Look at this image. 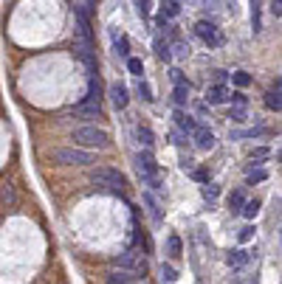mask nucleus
<instances>
[{
  "instance_id": "obj_1",
  "label": "nucleus",
  "mask_w": 282,
  "mask_h": 284,
  "mask_svg": "<svg viewBox=\"0 0 282 284\" xmlns=\"http://www.w3.org/2000/svg\"><path fill=\"white\" fill-rule=\"evenodd\" d=\"M135 163H138V175H141V180H144L153 192L164 194V183H161V177H158V163H155L153 149H141L138 158H135Z\"/></svg>"
},
{
  "instance_id": "obj_2",
  "label": "nucleus",
  "mask_w": 282,
  "mask_h": 284,
  "mask_svg": "<svg viewBox=\"0 0 282 284\" xmlns=\"http://www.w3.org/2000/svg\"><path fill=\"white\" fill-rule=\"evenodd\" d=\"M90 183L104 194H119L124 189V175L116 169H107V166H102V169H93L90 172Z\"/></svg>"
},
{
  "instance_id": "obj_3",
  "label": "nucleus",
  "mask_w": 282,
  "mask_h": 284,
  "mask_svg": "<svg viewBox=\"0 0 282 284\" xmlns=\"http://www.w3.org/2000/svg\"><path fill=\"white\" fill-rule=\"evenodd\" d=\"M74 144H79L82 149H104L110 144V138L99 127H79L74 130Z\"/></svg>"
},
{
  "instance_id": "obj_4",
  "label": "nucleus",
  "mask_w": 282,
  "mask_h": 284,
  "mask_svg": "<svg viewBox=\"0 0 282 284\" xmlns=\"http://www.w3.org/2000/svg\"><path fill=\"white\" fill-rule=\"evenodd\" d=\"M54 160L59 166H90L96 160V155L82 147H62L54 152Z\"/></svg>"
},
{
  "instance_id": "obj_5",
  "label": "nucleus",
  "mask_w": 282,
  "mask_h": 284,
  "mask_svg": "<svg viewBox=\"0 0 282 284\" xmlns=\"http://www.w3.org/2000/svg\"><path fill=\"white\" fill-rule=\"evenodd\" d=\"M74 23H77V37H79V48H85V51H93L90 48V23H88V14L82 12V9H74Z\"/></svg>"
},
{
  "instance_id": "obj_6",
  "label": "nucleus",
  "mask_w": 282,
  "mask_h": 284,
  "mask_svg": "<svg viewBox=\"0 0 282 284\" xmlns=\"http://www.w3.org/2000/svg\"><path fill=\"white\" fill-rule=\"evenodd\" d=\"M113 267L116 270H141L144 273V262L138 259V256H130V253H122V256H113Z\"/></svg>"
},
{
  "instance_id": "obj_7",
  "label": "nucleus",
  "mask_w": 282,
  "mask_h": 284,
  "mask_svg": "<svg viewBox=\"0 0 282 284\" xmlns=\"http://www.w3.org/2000/svg\"><path fill=\"white\" fill-rule=\"evenodd\" d=\"M110 102H113V107H116V110H124V107L130 104V96H127V87H124V85H119V82H116V85L110 87Z\"/></svg>"
},
{
  "instance_id": "obj_8",
  "label": "nucleus",
  "mask_w": 282,
  "mask_h": 284,
  "mask_svg": "<svg viewBox=\"0 0 282 284\" xmlns=\"http://www.w3.org/2000/svg\"><path fill=\"white\" fill-rule=\"evenodd\" d=\"M74 115H82V118H102V104L79 102L77 107H74Z\"/></svg>"
},
{
  "instance_id": "obj_9",
  "label": "nucleus",
  "mask_w": 282,
  "mask_h": 284,
  "mask_svg": "<svg viewBox=\"0 0 282 284\" xmlns=\"http://www.w3.org/2000/svg\"><path fill=\"white\" fill-rule=\"evenodd\" d=\"M195 31H198V37H201L206 45H217V43H220V40H217V28H214L212 23H198Z\"/></svg>"
},
{
  "instance_id": "obj_10",
  "label": "nucleus",
  "mask_w": 282,
  "mask_h": 284,
  "mask_svg": "<svg viewBox=\"0 0 282 284\" xmlns=\"http://www.w3.org/2000/svg\"><path fill=\"white\" fill-rule=\"evenodd\" d=\"M172 118H175V127H178L180 132H186V135H192V132L198 130L195 118H192V115H186L183 110H175V115H172Z\"/></svg>"
},
{
  "instance_id": "obj_11",
  "label": "nucleus",
  "mask_w": 282,
  "mask_h": 284,
  "mask_svg": "<svg viewBox=\"0 0 282 284\" xmlns=\"http://www.w3.org/2000/svg\"><path fill=\"white\" fill-rule=\"evenodd\" d=\"M280 87H282V82L277 79V82H274V87L265 93V107H268V110H277V113H280V107H282V93H280Z\"/></svg>"
},
{
  "instance_id": "obj_12",
  "label": "nucleus",
  "mask_w": 282,
  "mask_h": 284,
  "mask_svg": "<svg viewBox=\"0 0 282 284\" xmlns=\"http://www.w3.org/2000/svg\"><path fill=\"white\" fill-rule=\"evenodd\" d=\"M192 135H195V144H198L201 149H212V147H214V132H212V130H206V127H198Z\"/></svg>"
},
{
  "instance_id": "obj_13",
  "label": "nucleus",
  "mask_w": 282,
  "mask_h": 284,
  "mask_svg": "<svg viewBox=\"0 0 282 284\" xmlns=\"http://www.w3.org/2000/svg\"><path fill=\"white\" fill-rule=\"evenodd\" d=\"M206 102H209V104L229 102V90H226L223 85H212V87H206Z\"/></svg>"
},
{
  "instance_id": "obj_14",
  "label": "nucleus",
  "mask_w": 282,
  "mask_h": 284,
  "mask_svg": "<svg viewBox=\"0 0 282 284\" xmlns=\"http://www.w3.org/2000/svg\"><path fill=\"white\" fill-rule=\"evenodd\" d=\"M135 138H138V144H141L144 149L155 147V135H153V130H150V127H138V130H135Z\"/></svg>"
},
{
  "instance_id": "obj_15",
  "label": "nucleus",
  "mask_w": 282,
  "mask_h": 284,
  "mask_svg": "<svg viewBox=\"0 0 282 284\" xmlns=\"http://www.w3.org/2000/svg\"><path fill=\"white\" fill-rule=\"evenodd\" d=\"M262 6H259V0H251V28H254V34L262 31Z\"/></svg>"
},
{
  "instance_id": "obj_16",
  "label": "nucleus",
  "mask_w": 282,
  "mask_h": 284,
  "mask_svg": "<svg viewBox=\"0 0 282 284\" xmlns=\"http://www.w3.org/2000/svg\"><path fill=\"white\" fill-rule=\"evenodd\" d=\"M246 205V192L243 189H237L231 197H229V208H231V214H240V208Z\"/></svg>"
},
{
  "instance_id": "obj_17",
  "label": "nucleus",
  "mask_w": 282,
  "mask_h": 284,
  "mask_svg": "<svg viewBox=\"0 0 282 284\" xmlns=\"http://www.w3.org/2000/svg\"><path fill=\"white\" fill-rule=\"evenodd\" d=\"M107 284H133V273H127V270H110V276H107Z\"/></svg>"
},
{
  "instance_id": "obj_18",
  "label": "nucleus",
  "mask_w": 282,
  "mask_h": 284,
  "mask_svg": "<svg viewBox=\"0 0 282 284\" xmlns=\"http://www.w3.org/2000/svg\"><path fill=\"white\" fill-rule=\"evenodd\" d=\"M172 99H175V104H178V107H183V104H186V99H189V85H175Z\"/></svg>"
},
{
  "instance_id": "obj_19",
  "label": "nucleus",
  "mask_w": 282,
  "mask_h": 284,
  "mask_svg": "<svg viewBox=\"0 0 282 284\" xmlns=\"http://www.w3.org/2000/svg\"><path fill=\"white\" fill-rule=\"evenodd\" d=\"M155 54H158V59H164V62H169L172 59V51H169V43H164L161 37L155 40Z\"/></svg>"
},
{
  "instance_id": "obj_20",
  "label": "nucleus",
  "mask_w": 282,
  "mask_h": 284,
  "mask_svg": "<svg viewBox=\"0 0 282 284\" xmlns=\"http://www.w3.org/2000/svg\"><path fill=\"white\" fill-rule=\"evenodd\" d=\"M246 262H248V256L243 250H231V253H229V267H243Z\"/></svg>"
},
{
  "instance_id": "obj_21",
  "label": "nucleus",
  "mask_w": 282,
  "mask_h": 284,
  "mask_svg": "<svg viewBox=\"0 0 282 284\" xmlns=\"http://www.w3.org/2000/svg\"><path fill=\"white\" fill-rule=\"evenodd\" d=\"M257 211H259V200H248V203L240 208V214L248 217V219H254V217H257Z\"/></svg>"
},
{
  "instance_id": "obj_22",
  "label": "nucleus",
  "mask_w": 282,
  "mask_h": 284,
  "mask_svg": "<svg viewBox=\"0 0 282 284\" xmlns=\"http://www.w3.org/2000/svg\"><path fill=\"white\" fill-rule=\"evenodd\" d=\"M161 279H164L167 284H172L175 279H178V270H175L172 264H167V262H164V264H161Z\"/></svg>"
},
{
  "instance_id": "obj_23",
  "label": "nucleus",
  "mask_w": 282,
  "mask_h": 284,
  "mask_svg": "<svg viewBox=\"0 0 282 284\" xmlns=\"http://www.w3.org/2000/svg\"><path fill=\"white\" fill-rule=\"evenodd\" d=\"M231 82H234L237 87H248V85H251V76H248L246 70H234V73H231Z\"/></svg>"
},
{
  "instance_id": "obj_24",
  "label": "nucleus",
  "mask_w": 282,
  "mask_h": 284,
  "mask_svg": "<svg viewBox=\"0 0 282 284\" xmlns=\"http://www.w3.org/2000/svg\"><path fill=\"white\" fill-rule=\"evenodd\" d=\"M116 57H122V59L130 57V43H127V37H119V43H116Z\"/></svg>"
},
{
  "instance_id": "obj_25",
  "label": "nucleus",
  "mask_w": 282,
  "mask_h": 284,
  "mask_svg": "<svg viewBox=\"0 0 282 284\" xmlns=\"http://www.w3.org/2000/svg\"><path fill=\"white\" fill-rule=\"evenodd\" d=\"M138 96H141V102H153V90H150V85H147L144 79H141V76H138Z\"/></svg>"
},
{
  "instance_id": "obj_26",
  "label": "nucleus",
  "mask_w": 282,
  "mask_h": 284,
  "mask_svg": "<svg viewBox=\"0 0 282 284\" xmlns=\"http://www.w3.org/2000/svg\"><path fill=\"white\" fill-rule=\"evenodd\" d=\"M265 177H268V172H265V169H251L246 180H248V186H254V183H262Z\"/></svg>"
},
{
  "instance_id": "obj_27",
  "label": "nucleus",
  "mask_w": 282,
  "mask_h": 284,
  "mask_svg": "<svg viewBox=\"0 0 282 284\" xmlns=\"http://www.w3.org/2000/svg\"><path fill=\"white\" fill-rule=\"evenodd\" d=\"M265 135V130L262 127H254V130H243V132H234V138H259Z\"/></svg>"
},
{
  "instance_id": "obj_28",
  "label": "nucleus",
  "mask_w": 282,
  "mask_h": 284,
  "mask_svg": "<svg viewBox=\"0 0 282 284\" xmlns=\"http://www.w3.org/2000/svg\"><path fill=\"white\" fill-rule=\"evenodd\" d=\"M229 118H231L234 124H243V121H246V110H243V107H231V110H229Z\"/></svg>"
},
{
  "instance_id": "obj_29",
  "label": "nucleus",
  "mask_w": 282,
  "mask_h": 284,
  "mask_svg": "<svg viewBox=\"0 0 282 284\" xmlns=\"http://www.w3.org/2000/svg\"><path fill=\"white\" fill-rule=\"evenodd\" d=\"M229 102H234V107H246L248 99H246V93H231V96H229Z\"/></svg>"
},
{
  "instance_id": "obj_30",
  "label": "nucleus",
  "mask_w": 282,
  "mask_h": 284,
  "mask_svg": "<svg viewBox=\"0 0 282 284\" xmlns=\"http://www.w3.org/2000/svg\"><path fill=\"white\" fill-rule=\"evenodd\" d=\"M169 253H172L175 259L180 256V239L178 237H169Z\"/></svg>"
},
{
  "instance_id": "obj_31",
  "label": "nucleus",
  "mask_w": 282,
  "mask_h": 284,
  "mask_svg": "<svg viewBox=\"0 0 282 284\" xmlns=\"http://www.w3.org/2000/svg\"><path fill=\"white\" fill-rule=\"evenodd\" d=\"M127 68H130V73H135V76H138V73L144 70V65H141V59H127Z\"/></svg>"
},
{
  "instance_id": "obj_32",
  "label": "nucleus",
  "mask_w": 282,
  "mask_h": 284,
  "mask_svg": "<svg viewBox=\"0 0 282 284\" xmlns=\"http://www.w3.org/2000/svg\"><path fill=\"white\" fill-rule=\"evenodd\" d=\"M135 9H138L141 17H147V14H150V0H135Z\"/></svg>"
},
{
  "instance_id": "obj_33",
  "label": "nucleus",
  "mask_w": 282,
  "mask_h": 284,
  "mask_svg": "<svg viewBox=\"0 0 282 284\" xmlns=\"http://www.w3.org/2000/svg\"><path fill=\"white\" fill-rule=\"evenodd\" d=\"M169 51H175L178 57H186V54H189V45H186V43H175V45L169 48Z\"/></svg>"
},
{
  "instance_id": "obj_34",
  "label": "nucleus",
  "mask_w": 282,
  "mask_h": 284,
  "mask_svg": "<svg viewBox=\"0 0 282 284\" xmlns=\"http://www.w3.org/2000/svg\"><path fill=\"white\" fill-rule=\"evenodd\" d=\"M268 152H271L268 147H254V149H251V160H254V158H268Z\"/></svg>"
},
{
  "instance_id": "obj_35",
  "label": "nucleus",
  "mask_w": 282,
  "mask_h": 284,
  "mask_svg": "<svg viewBox=\"0 0 282 284\" xmlns=\"http://www.w3.org/2000/svg\"><path fill=\"white\" fill-rule=\"evenodd\" d=\"M169 76H172V82H175V85H189V82L183 79V73H180L178 68H172V73H169Z\"/></svg>"
},
{
  "instance_id": "obj_36",
  "label": "nucleus",
  "mask_w": 282,
  "mask_h": 284,
  "mask_svg": "<svg viewBox=\"0 0 282 284\" xmlns=\"http://www.w3.org/2000/svg\"><path fill=\"white\" fill-rule=\"evenodd\" d=\"M192 177H195L198 183H209V172H206V169H195V175H192Z\"/></svg>"
},
{
  "instance_id": "obj_37",
  "label": "nucleus",
  "mask_w": 282,
  "mask_h": 284,
  "mask_svg": "<svg viewBox=\"0 0 282 284\" xmlns=\"http://www.w3.org/2000/svg\"><path fill=\"white\" fill-rule=\"evenodd\" d=\"M254 234H257V231H254L251 225H248V228H243V231H240V242H248V239L254 237Z\"/></svg>"
},
{
  "instance_id": "obj_38",
  "label": "nucleus",
  "mask_w": 282,
  "mask_h": 284,
  "mask_svg": "<svg viewBox=\"0 0 282 284\" xmlns=\"http://www.w3.org/2000/svg\"><path fill=\"white\" fill-rule=\"evenodd\" d=\"M271 14H274V17H280L282 14V0H271V9H268Z\"/></svg>"
},
{
  "instance_id": "obj_39",
  "label": "nucleus",
  "mask_w": 282,
  "mask_h": 284,
  "mask_svg": "<svg viewBox=\"0 0 282 284\" xmlns=\"http://www.w3.org/2000/svg\"><path fill=\"white\" fill-rule=\"evenodd\" d=\"M175 14H178V3L169 0V3H167V17H175Z\"/></svg>"
},
{
  "instance_id": "obj_40",
  "label": "nucleus",
  "mask_w": 282,
  "mask_h": 284,
  "mask_svg": "<svg viewBox=\"0 0 282 284\" xmlns=\"http://www.w3.org/2000/svg\"><path fill=\"white\" fill-rule=\"evenodd\" d=\"M203 197L214 200V197H217V186H206V189H203Z\"/></svg>"
},
{
  "instance_id": "obj_41",
  "label": "nucleus",
  "mask_w": 282,
  "mask_h": 284,
  "mask_svg": "<svg viewBox=\"0 0 282 284\" xmlns=\"http://www.w3.org/2000/svg\"><path fill=\"white\" fill-rule=\"evenodd\" d=\"M214 79H217V82H226V79H229V73H226V70H214Z\"/></svg>"
}]
</instances>
